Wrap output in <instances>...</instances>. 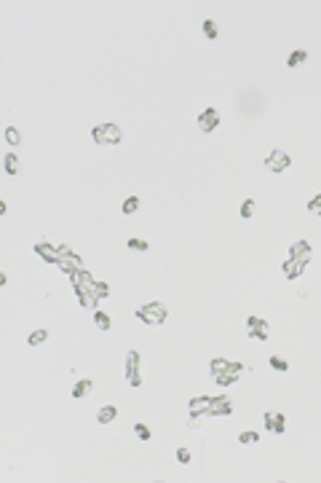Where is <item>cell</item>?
Here are the masks:
<instances>
[{
	"label": "cell",
	"instance_id": "83f0119b",
	"mask_svg": "<svg viewBox=\"0 0 321 483\" xmlns=\"http://www.w3.org/2000/svg\"><path fill=\"white\" fill-rule=\"evenodd\" d=\"M204 35L209 41H214L220 35V30H217V25H214V19H204Z\"/></svg>",
	"mask_w": 321,
	"mask_h": 483
},
{
	"label": "cell",
	"instance_id": "d6986e66",
	"mask_svg": "<svg viewBox=\"0 0 321 483\" xmlns=\"http://www.w3.org/2000/svg\"><path fill=\"white\" fill-rule=\"evenodd\" d=\"M3 167H6V175H11V178H14V175L19 172V156H16V153H6Z\"/></svg>",
	"mask_w": 321,
	"mask_h": 483
},
{
	"label": "cell",
	"instance_id": "6da1fadb",
	"mask_svg": "<svg viewBox=\"0 0 321 483\" xmlns=\"http://www.w3.org/2000/svg\"><path fill=\"white\" fill-rule=\"evenodd\" d=\"M166 306L161 303V301H150V303H145V306H139L137 309V317L145 325H150V327H158V325H163L166 322Z\"/></svg>",
	"mask_w": 321,
	"mask_h": 483
},
{
	"label": "cell",
	"instance_id": "44dd1931",
	"mask_svg": "<svg viewBox=\"0 0 321 483\" xmlns=\"http://www.w3.org/2000/svg\"><path fill=\"white\" fill-rule=\"evenodd\" d=\"M75 293H78V301H80L83 309H94V306H97V296H94V293H89V290H75Z\"/></svg>",
	"mask_w": 321,
	"mask_h": 483
},
{
	"label": "cell",
	"instance_id": "5b68a950",
	"mask_svg": "<svg viewBox=\"0 0 321 483\" xmlns=\"http://www.w3.org/2000/svg\"><path fill=\"white\" fill-rule=\"evenodd\" d=\"M289 164H292V159L287 156L284 150H270L268 153V159H265V167L270 169V172H276V175H281V172H287L289 169Z\"/></svg>",
	"mask_w": 321,
	"mask_h": 483
},
{
	"label": "cell",
	"instance_id": "9c48e42d",
	"mask_svg": "<svg viewBox=\"0 0 321 483\" xmlns=\"http://www.w3.org/2000/svg\"><path fill=\"white\" fill-rule=\"evenodd\" d=\"M289 258H294V261H300V263H311V258H313L311 244H308L305 239L292 242V247H289Z\"/></svg>",
	"mask_w": 321,
	"mask_h": 483
},
{
	"label": "cell",
	"instance_id": "7402d4cb",
	"mask_svg": "<svg viewBox=\"0 0 321 483\" xmlns=\"http://www.w3.org/2000/svg\"><path fill=\"white\" fill-rule=\"evenodd\" d=\"M126 247H129L132 253H147V250H150V244H147L145 239H137V237H134V239H129Z\"/></svg>",
	"mask_w": 321,
	"mask_h": 483
},
{
	"label": "cell",
	"instance_id": "2e32d148",
	"mask_svg": "<svg viewBox=\"0 0 321 483\" xmlns=\"http://www.w3.org/2000/svg\"><path fill=\"white\" fill-rule=\"evenodd\" d=\"M308 62V51L305 49H294L292 54H289V60H287V67L289 70H297L300 65H305Z\"/></svg>",
	"mask_w": 321,
	"mask_h": 483
},
{
	"label": "cell",
	"instance_id": "484cf974",
	"mask_svg": "<svg viewBox=\"0 0 321 483\" xmlns=\"http://www.w3.org/2000/svg\"><path fill=\"white\" fill-rule=\"evenodd\" d=\"M254 209H257V202H254V199H246V202L241 204V218L249 220V218L254 215Z\"/></svg>",
	"mask_w": 321,
	"mask_h": 483
},
{
	"label": "cell",
	"instance_id": "7a4b0ae2",
	"mask_svg": "<svg viewBox=\"0 0 321 483\" xmlns=\"http://www.w3.org/2000/svg\"><path fill=\"white\" fill-rule=\"evenodd\" d=\"M91 137H94V143H97V145H107V148H113V145H118V143L123 140L121 126H115V124H99V126H94V129H91Z\"/></svg>",
	"mask_w": 321,
	"mask_h": 483
},
{
	"label": "cell",
	"instance_id": "ac0fdd59",
	"mask_svg": "<svg viewBox=\"0 0 321 483\" xmlns=\"http://www.w3.org/2000/svg\"><path fill=\"white\" fill-rule=\"evenodd\" d=\"M115 416H118V408H115V405H102L99 414H97V421H99V424H110Z\"/></svg>",
	"mask_w": 321,
	"mask_h": 483
},
{
	"label": "cell",
	"instance_id": "4fadbf2b",
	"mask_svg": "<svg viewBox=\"0 0 321 483\" xmlns=\"http://www.w3.org/2000/svg\"><path fill=\"white\" fill-rule=\"evenodd\" d=\"M305 266H308V263H300V261H294V258H287V261L281 263L284 277H287V279H300L303 272H305Z\"/></svg>",
	"mask_w": 321,
	"mask_h": 483
},
{
	"label": "cell",
	"instance_id": "52a82bcc",
	"mask_svg": "<svg viewBox=\"0 0 321 483\" xmlns=\"http://www.w3.org/2000/svg\"><path fill=\"white\" fill-rule=\"evenodd\" d=\"M246 327H249V338H257V341H268L270 331H268V322L263 320V317H249L246 320Z\"/></svg>",
	"mask_w": 321,
	"mask_h": 483
},
{
	"label": "cell",
	"instance_id": "8992f818",
	"mask_svg": "<svg viewBox=\"0 0 321 483\" xmlns=\"http://www.w3.org/2000/svg\"><path fill=\"white\" fill-rule=\"evenodd\" d=\"M56 266L62 268V272H65L67 277H75V274L80 272V268H83V258H80V255H75V253H67V255H59Z\"/></svg>",
	"mask_w": 321,
	"mask_h": 483
},
{
	"label": "cell",
	"instance_id": "5bb4252c",
	"mask_svg": "<svg viewBox=\"0 0 321 483\" xmlns=\"http://www.w3.org/2000/svg\"><path fill=\"white\" fill-rule=\"evenodd\" d=\"M70 279H73V287L75 290H94V285H97V279H94L89 272H86V268H80V272L75 274V277H70Z\"/></svg>",
	"mask_w": 321,
	"mask_h": 483
},
{
	"label": "cell",
	"instance_id": "f546056e",
	"mask_svg": "<svg viewBox=\"0 0 321 483\" xmlns=\"http://www.w3.org/2000/svg\"><path fill=\"white\" fill-rule=\"evenodd\" d=\"M270 368L279 371V373H287L289 371V362L284 360V357H270Z\"/></svg>",
	"mask_w": 321,
	"mask_h": 483
},
{
	"label": "cell",
	"instance_id": "603a6c76",
	"mask_svg": "<svg viewBox=\"0 0 321 483\" xmlns=\"http://www.w3.org/2000/svg\"><path fill=\"white\" fill-rule=\"evenodd\" d=\"M230 365V360H225V357H214L211 362H209V373L214 376V373H220V371H225Z\"/></svg>",
	"mask_w": 321,
	"mask_h": 483
},
{
	"label": "cell",
	"instance_id": "4dcf8cb0",
	"mask_svg": "<svg viewBox=\"0 0 321 483\" xmlns=\"http://www.w3.org/2000/svg\"><path fill=\"white\" fill-rule=\"evenodd\" d=\"M6 140H8V145H19V143H22L19 129H16V126H8V129H6Z\"/></svg>",
	"mask_w": 321,
	"mask_h": 483
},
{
	"label": "cell",
	"instance_id": "30bf717a",
	"mask_svg": "<svg viewBox=\"0 0 321 483\" xmlns=\"http://www.w3.org/2000/svg\"><path fill=\"white\" fill-rule=\"evenodd\" d=\"M217 126H220V113L214 110V108H206L204 113L198 115V129H201V132H204V134L214 132V129H217Z\"/></svg>",
	"mask_w": 321,
	"mask_h": 483
},
{
	"label": "cell",
	"instance_id": "7c38bea8",
	"mask_svg": "<svg viewBox=\"0 0 321 483\" xmlns=\"http://www.w3.org/2000/svg\"><path fill=\"white\" fill-rule=\"evenodd\" d=\"M209 408H211V397L209 395H198L187 403V411L193 416H209Z\"/></svg>",
	"mask_w": 321,
	"mask_h": 483
},
{
	"label": "cell",
	"instance_id": "ffe728a7",
	"mask_svg": "<svg viewBox=\"0 0 321 483\" xmlns=\"http://www.w3.org/2000/svg\"><path fill=\"white\" fill-rule=\"evenodd\" d=\"M46 338H49V331H46V327H38V331H32L27 336V344L30 346H40V344H46Z\"/></svg>",
	"mask_w": 321,
	"mask_h": 483
},
{
	"label": "cell",
	"instance_id": "277c9868",
	"mask_svg": "<svg viewBox=\"0 0 321 483\" xmlns=\"http://www.w3.org/2000/svg\"><path fill=\"white\" fill-rule=\"evenodd\" d=\"M126 381L129 387H139L142 384V373H139V352H129L126 355Z\"/></svg>",
	"mask_w": 321,
	"mask_h": 483
},
{
	"label": "cell",
	"instance_id": "4316f807",
	"mask_svg": "<svg viewBox=\"0 0 321 483\" xmlns=\"http://www.w3.org/2000/svg\"><path fill=\"white\" fill-rule=\"evenodd\" d=\"M94 296H97V301H102V298H107L110 296V285H107V282H97V285H94Z\"/></svg>",
	"mask_w": 321,
	"mask_h": 483
},
{
	"label": "cell",
	"instance_id": "ba28073f",
	"mask_svg": "<svg viewBox=\"0 0 321 483\" xmlns=\"http://www.w3.org/2000/svg\"><path fill=\"white\" fill-rule=\"evenodd\" d=\"M265 430L270 435H284V432H287V416L276 414V411H268V414H265Z\"/></svg>",
	"mask_w": 321,
	"mask_h": 483
},
{
	"label": "cell",
	"instance_id": "9a60e30c",
	"mask_svg": "<svg viewBox=\"0 0 321 483\" xmlns=\"http://www.w3.org/2000/svg\"><path fill=\"white\" fill-rule=\"evenodd\" d=\"M35 253H38L46 263H56L59 261V247H54L49 242H38V244H35Z\"/></svg>",
	"mask_w": 321,
	"mask_h": 483
},
{
	"label": "cell",
	"instance_id": "3957f363",
	"mask_svg": "<svg viewBox=\"0 0 321 483\" xmlns=\"http://www.w3.org/2000/svg\"><path fill=\"white\" fill-rule=\"evenodd\" d=\"M241 371H244V365H241V362H230L228 368H225V371H220V373H214L211 379H214V384H220V387H230V384H236V381H239Z\"/></svg>",
	"mask_w": 321,
	"mask_h": 483
},
{
	"label": "cell",
	"instance_id": "836d02e7",
	"mask_svg": "<svg viewBox=\"0 0 321 483\" xmlns=\"http://www.w3.org/2000/svg\"><path fill=\"white\" fill-rule=\"evenodd\" d=\"M190 459H193V456H190L187 449H180V451H177V462H180V465H190Z\"/></svg>",
	"mask_w": 321,
	"mask_h": 483
},
{
	"label": "cell",
	"instance_id": "1f68e13d",
	"mask_svg": "<svg viewBox=\"0 0 321 483\" xmlns=\"http://www.w3.org/2000/svg\"><path fill=\"white\" fill-rule=\"evenodd\" d=\"M308 209H311L313 215H318V218H321V194H316V196L311 199V202H308Z\"/></svg>",
	"mask_w": 321,
	"mask_h": 483
},
{
	"label": "cell",
	"instance_id": "d4e9b609",
	"mask_svg": "<svg viewBox=\"0 0 321 483\" xmlns=\"http://www.w3.org/2000/svg\"><path fill=\"white\" fill-rule=\"evenodd\" d=\"M121 209H123V215H134V212L139 209V199H137V196H129Z\"/></svg>",
	"mask_w": 321,
	"mask_h": 483
},
{
	"label": "cell",
	"instance_id": "f1b7e54d",
	"mask_svg": "<svg viewBox=\"0 0 321 483\" xmlns=\"http://www.w3.org/2000/svg\"><path fill=\"white\" fill-rule=\"evenodd\" d=\"M134 435H137V438L142 440V443H147L150 440V427H147V424H134Z\"/></svg>",
	"mask_w": 321,
	"mask_h": 483
},
{
	"label": "cell",
	"instance_id": "e0dca14e",
	"mask_svg": "<svg viewBox=\"0 0 321 483\" xmlns=\"http://www.w3.org/2000/svg\"><path fill=\"white\" fill-rule=\"evenodd\" d=\"M91 390H94V381H91V379H83V381H78V384L73 387V397L80 400V397H86Z\"/></svg>",
	"mask_w": 321,
	"mask_h": 483
},
{
	"label": "cell",
	"instance_id": "cb8c5ba5",
	"mask_svg": "<svg viewBox=\"0 0 321 483\" xmlns=\"http://www.w3.org/2000/svg\"><path fill=\"white\" fill-rule=\"evenodd\" d=\"M94 325H97L99 327V331H110V317H107L104 312H97V314H94Z\"/></svg>",
	"mask_w": 321,
	"mask_h": 483
},
{
	"label": "cell",
	"instance_id": "d6a6232c",
	"mask_svg": "<svg viewBox=\"0 0 321 483\" xmlns=\"http://www.w3.org/2000/svg\"><path fill=\"white\" fill-rule=\"evenodd\" d=\"M239 440L249 446V443H257V440H260V435H257V432H252V430H246V432H241V435H239Z\"/></svg>",
	"mask_w": 321,
	"mask_h": 483
},
{
	"label": "cell",
	"instance_id": "8fae6325",
	"mask_svg": "<svg viewBox=\"0 0 321 483\" xmlns=\"http://www.w3.org/2000/svg\"><path fill=\"white\" fill-rule=\"evenodd\" d=\"M233 414V403L228 395H217L211 397V408H209V416H230Z\"/></svg>",
	"mask_w": 321,
	"mask_h": 483
}]
</instances>
